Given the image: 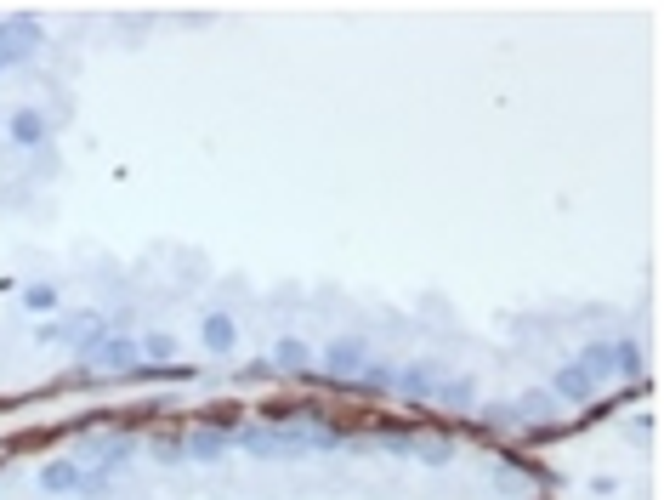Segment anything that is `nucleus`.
Instances as JSON below:
<instances>
[{
  "label": "nucleus",
  "instance_id": "f257e3e1",
  "mask_svg": "<svg viewBox=\"0 0 664 500\" xmlns=\"http://www.w3.org/2000/svg\"><path fill=\"white\" fill-rule=\"evenodd\" d=\"M602 375H613V347H608V341H585V347H579V358H568V364H562L551 387H557L562 404H585V398L596 393V381H602Z\"/></svg>",
  "mask_w": 664,
  "mask_h": 500
},
{
  "label": "nucleus",
  "instance_id": "f03ea898",
  "mask_svg": "<svg viewBox=\"0 0 664 500\" xmlns=\"http://www.w3.org/2000/svg\"><path fill=\"white\" fill-rule=\"evenodd\" d=\"M91 364H97V370H137V364H142V347H137V336H125V330H108V336L97 341V353H91Z\"/></svg>",
  "mask_w": 664,
  "mask_h": 500
},
{
  "label": "nucleus",
  "instance_id": "7ed1b4c3",
  "mask_svg": "<svg viewBox=\"0 0 664 500\" xmlns=\"http://www.w3.org/2000/svg\"><path fill=\"white\" fill-rule=\"evenodd\" d=\"M40 40H46V35H40L35 18H6V23H0V57H6V63H23Z\"/></svg>",
  "mask_w": 664,
  "mask_h": 500
},
{
  "label": "nucleus",
  "instance_id": "20e7f679",
  "mask_svg": "<svg viewBox=\"0 0 664 500\" xmlns=\"http://www.w3.org/2000/svg\"><path fill=\"white\" fill-rule=\"evenodd\" d=\"M364 364H369V347H364V341L341 336V341H330V347H324V370L341 375V381H358V375H364Z\"/></svg>",
  "mask_w": 664,
  "mask_h": 500
},
{
  "label": "nucleus",
  "instance_id": "39448f33",
  "mask_svg": "<svg viewBox=\"0 0 664 500\" xmlns=\"http://www.w3.org/2000/svg\"><path fill=\"white\" fill-rule=\"evenodd\" d=\"M392 393L432 398V393H443V370H437V364H398V370H392Z\"/></svg>",
  "mask_w": 664,
  "mask_h": 500
},
{
  "label": "nucleus",
  "instance_id": "423d86ee",
  "mask_svg": "<svg viewBox=\"0 0 664 500\" xmlns=\"http://www.w3.org/2000/svg\"><path fill=\"white\" fill-rule=\"evenodd\" d=\"M40 489L46 495H74V489H91V472L80 461H46L40 466Z\"/></svg>",
  "mask_w": 664,
  "mask_h": 500
},
{
  "label": "nucleus",
  "instance_id": "0eeeda50",
  "mask_svg": "<svg viewBox=\"0 0 664 500\" xmlns=\"http://www.w3.org/2000/svg\"><path fill=\"white\" fill-rule=\"evenodd\" d=\"M6 131H12V143H18V148H40L46 137H52V125H46L40 108H18V114L6 120Z\"/></svg>",
  "mask_w": 664,
  "mask_h": 500
},
{
  "label": "nucleus",
  "instance_id": "6e6552de",
  "mask_svg": "<svg viewBox=\"0 0 664 500\" xmlns=\"http://www.w3.org/2000/svg\"><path fill=\"white\" fill-rule=\"evenodd\" d=\"M199 341H205L216 358H222V353H233V347H239V324H233L228 313H210V319L199 324Z\"/></svg>",
  "mask_w": 664,
  "mask_h": 500
},
{
  "label": "nucleus",
  "instance_id": "1a4fd4ad",
  "mask_svg": "<svg viewBox=\"0 0 664 500\" xmlns=\"http://www.w3.org/2000/svg\"><path fill=\"white\" fill-rule=\"evenodd\" d=\"M273 364H279V370H313V347L296 341V336H284L279 353H273Z\"/></svg>",
  "mask_w": 664,
  "mask_h": 500
},
{
  "label": "nucleus",
  "instance_id": "9d476101",
  "mask_svg": "<svg viewBox=\"0 0 664 500\" xmlns=\"http://www.w3.org/2000/svg\"><path fill=\"white\" fill-rule=\"evenodd\" d=\"M137 347H142V358H148L154 370H165V364H176V341L165 336V330H154V336H142Z\"/></svg>",
  "mask_w": 664,
  "mask_h": 500
},
{
  "label": "nucleus",
  "instance_id": "9b49d317",
  "mask_svg": "<svg viewBox=\"0 0 664 500\" xmlns=\"http://www.w3.org/2000/svg\"><path fill=\"white\" fill-rule=\"evenodd\" d=\"M23 307H29V313H52V307H57V290L52 285H29V290H23Z\"/></svg>",
  "mask_w": 664,
  "mask_h": 500
},
{
  "label": "nucleus",
  "instance_id": "f8f14e48",
  "mask_svg": "<svg viewBox=\"0 0 664 500\" xmlns=\"http://www.w3.org/2000/svg\"><path fill=\"white\" fill-rule=\"evenodd\" d=\"M613 370H619V375H636V370H642V353H636L630 341H613Z\"/></svg>",
  "mask_w": 664,
  "mask_h": 500
},
{
  "label": "nucleus",
  "instance_id": "ddd939ff",
  "mask_svg": "<svg viewBox=\"0 0 664 500\" xmlns=\"http://www.w3.org/2000/svg\"><path fill=\"white\" fill-rule=\"evenodd\" d=\"M193 455H199V461H216V455H228V438H216V432H199V438H193Z\"/></svg>",
  "mask_w": 664,
  "mask_h": 500
},
{
  "label": "nucleus",
  "instance_id": "4468645a",
  "mask_svg": "<svg viewBox=\"0 0 664 500\" xmlns=\"http://www.w3.org/2000/svg\"><path fill=\"white\" fill-rule=\"evenodd\" d=\"M0 69H6V57H0Z\"/></svg>",
  "mask_w": 664,
  "mask_h": 500
}]
</instances>
